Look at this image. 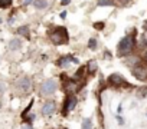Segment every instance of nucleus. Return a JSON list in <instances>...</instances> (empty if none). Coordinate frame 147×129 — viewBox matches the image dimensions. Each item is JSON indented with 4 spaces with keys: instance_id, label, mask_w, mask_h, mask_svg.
<instances>
[{
    "instance_id": "nucleus-1",
    "label": "nucleus",
    "mask_w": 147,
    "mask_h": 129,
    "mask_svg": "<svg viewBox=\"0 0 147 129\" xmlns=\"http://www.w3.org/2000/svg\"><path fill=\"white\" fill-rule=\"evenodd\" d=\"M51 40L55 43V45H62V43H66L68 40V32L65 27H58L52 35H51Z\"/></svg>"
},
{
    "instance_id": "nucleus-2",
    "label": "nucleus",
    "mask_w": 147,
    "mask_h": 129,
    "mask_svg": "<svg viewBox=\"0 0 147 129\" xmlns=\"http://www.w3.org/2000/svg\"><path fill=\"white\" fill-rule=\"evenodd\" d=\"M133 47H134V37L133 36H125L118 45V53L120 55H127L133 50Z\"/></svg>"
},
{
    "instance_id": "nucleus-3",
    "label": "nucleus",
    "mask_w": 147,
    "mask_h": 129,
    "mask_svg": "<svg viewBox=\"0 0 147 129\" xmlns=\"http://www.w3.org/2000/svg\"><path fill=\"white\" fill-rule=\"evenodd\" d=\"M55 90H56V82L52 80V79L45 80V82L42 83V86H40V93H42V95H51V93H53Z\"/></svg>"
},
{
    "instance_id": "nucleus-4",
    "label": "nucleus",
    "mask_w": 147,
    "mask_h": 129,
    "mask_svg": "<svg viewBox=\"0 0 147 129\" xmlns=\"http://www.w3.org/2000/svg\"><path fill=\"white\" fill-rule=\"evenodd\" d=\"M108 80H110V83L114 85V86H123V85H127L125 79H124L120 73H114V75H111Z\"/></svg>"
},
{
    "instance_id": "nucleus-5",
    "label": "nucleus",
    "mask_w": 147,
    "mask_h": 129,
    "mask_svg": "<svg viewBox=\"0 0 147 129\" xmlns=\"http://www.w3.org/2000/svg\"><path fill=\"white\" fill-rule=\"evenodd\" d=\"M18 88L22 90V92H28L30 90L32 85H30V79L29 78H22L19 82H18Z\"/></svg>"
},
{
    "instance_id": "nucleus-6",
    "label": "nucleus",
    "mask_w": 147,
    "mask_h": 129,
    "mask_svg": "<svg viewBox=\"0 0 147 129\" xmlns=\"http://www.w3.org/2000/svg\"><path fill=\"white\" fill-rule=\"evenodd\" d=\"M55 109H56V103L55 102H46L43 105V108H42V113L49 116V115H52L55 112Z\"/></svg>"
},
{
    "instance_id": "nucleus-7",
    "label": "nucleus",
    "mask_w": 147,
    "mask_h": 129,
    "mask_svg": "<svg viewBox=\"0 0 147 129\" xmlns=\"http://www.w3.org/2000/svg\"><path fill=\"white\" fill-rule=\"evenodd\" d=\"M71 63H77V59L75 57H71V56H65V57H61L58 64L61 68H68Z\"/></svg>"
},
{
    "instance_id": "nucleus-8",
    "label": "nucleus",
    "mask_w": 147,
    "mask_h": 129,
    "mask_svg": "<svg viewBox=\"0 0 147 129\" xmlns=\"http://www.w3.org/2000/svg\"><path fill=\"white\" fill-rule=\"evenodd\" d=\"M78 83L75 82V80H68V83H66V86H65V90L69 93V95H72L74 92H77L78 90Z\"/></svg>"
},
{
    "instance_id": "nucleus-9",
    "label": "nucleus",
    "mask_w": 147,
    "mask_h": 129,
    "mask_svg": "<svg viewBox=\"0 0 147 129\" xmlns=\"http://www.w3.org/2000/svg\"><path fill=\"white\" fill-rule=\"evenodd\" d=\"M134 76H136L137 79H140V80H144V79L147 78V72H146L144 68H136V69H134Z\"/></svg>"
},
{
    "instance_id": "nucleus-10",
    "label": "nucleus",
    "mask_w": 147,
    "mask_h": 129,
    "mask_svg": "<svg viewBox=\"0 0 147 129\" xmlns=\"http://www.w3.org/2000/svg\"><path fill=\"white\" fill-rule=\"evenodd\" d=\"M75 105H77V98L75 96H69L66 103H65V109L66 110H72L74 108H75Z\"/></svg>"
},
{
    "instance_id": "nucleus-11",
    "label": "nucleus",
    "mask_w": 147,
    "mask_h": 129,
    "mask_svg": "<svg viewBox=\"0 0 147 129\" xmlns=\"http://www.w3.org/2000/svg\"><path fill=\"white\" fill-rule=\"evenodd\" d=\"M20 46H22V42H20L19 39H13V40L10 42V45H9L10 50H18Z\"/></svg>"
},
{
    "instance_id": "nucleus-12",
    "label": "nucleus",
    "mask_w": 147,
    "mask_h": 129,
    "mask_svg": "<svg viewBox=\"0 0 147 129\" xmlns=\"http://www.w3.org/2000/svg\"><path fill=\"white\" fill-rule=\"evenodd\" d=\"M46 6H48L46 0H35V7L36 9H45Z\"/></svg>"
},
{
    "instance_id": "nucleus-13",
    "label": "nucleus",
    "mask_w": 147,
    "mask_h": 129,
    "mask_svg": "<svg viewBox=\"0 0 147 129\" xmlns=\"http://www.w3.org/2000/svg\"><path fill=\"white\" fill-rule=\"evenodd\" d=\"M88 70H90V73H94V72L97 70V63H95V60H91V62L88 63Z\"/></svg>"
},
{
    "instance_id": "nucleus-14",
    "label": "nucleus",
    "mask_w": 147,
    "mask_h": 129,
    "mask_svg": "<svg viewBox=\"0 0 147 129\" xmlns=\"http://www.w3.org/2000/svg\"><path fill=\"white\" fill-rule=\"evenodd\" d=\"M18 33L22 35V36H25V37H28V36H29V29H28L26 26H23V27H20V29L18 30Z\"/></svg>"
},
{
    "instance_id": "nucleus-15",
    "label": "nucleus",
    "mask_w": 147,
    "mask_h": 129,
    "mask_svg": "<svg viewBox=\"0 0 147 129\" xmlns=\"http://www.w3.org/2000/svg\"><path fill=\"white\" fill-rule=\"evenodd\" d=\"M12 5V0H0V7L5 9V7H9Z\"/></svg>"
},
{
    "instance_id": "nucleus-16",
    "label": "nucleus",
    "mask_w": 147,
    "mask_h": 129,
    "mask_svg": "<svg viewBox=\"0 0 147 129\" xmlns=\"http://www.w3.org/2000/svg\"><path fill=\"white\" fill-rule=\"evenodd\" d=\"M82 129H91V119H84Z\"/></svg>"
},
{
    "instance_id": "nucleus-17",
    "label": "nucleus",
    "mask_w": 147,
    "mask_h": 129,
    "mask_svg": "<svg viewBox=\"0 0 147 129\" xmlns=\"http://www.w3.org/2000/svg\"><path fill=\"white\" fill-rule=\"evenodd\" d=\"M98 5H100V6H113L114 3L111 2V0H100Z\"/></svg>"
},
{
    "instance_id": "nucleus-18",
    "label": "nucleus",
    "mask_w": 147,
    "mask_h": 129,
    "mask_svg": "<svg viewBox=\"0 0 147 129\" xmlns=\"http://www.w3.org/2000/svg\"><path fill=\"white\" fill-rule=\"evenodd\" d=\"M84 72H85V68H80V69L77 70L75 79H78V78H84Z\"/></svg>"
},
{
    "instance_id": "nucleus-19",
    "label": "nucleus",
    "mask_w": 147,
    "mask_h": 129,
    "mask_svg": "<svg viewBox=\"0 0 147 129\" xmlns=\"http://www.w3.org/2000/svg\"><path fill=\"white\" fill-rule=\"evenodd\" d=\"M88 46H90L91 49H95V46H97V40H95V39H91V40L88 42Z\"/></svg>"
},
{
    "instance_id": "nucleus-20",
    "label": "nucleus",
    "mask_w": 147,
    "mask_h": 129,
    "mask_svg": "<svg viewBox=\"0 0 147 129\" xmlns=\"http://www.w3.org/2000/svg\"><path fill=\"white\" fill-rule=\"evenodd\" d=\"M94 26H95L97 29H102V27H104V23H95Z\"/></svg>"
},
{
    "instance_id": "nucleus-21",
    "label": "nucleus",
    "mask_w": 147,
    "mask_h": 129,
    "mask_svg": "<svg viewBox=\"0 0 147 129\" xmlns=\"http://www.w3.org/2000/svg\"><path fill=\"white\" fill-rule=\"evenodd\" d=\"M22 129H32V126H30V125H23Z\"/></svg>"
},
{
    "instance_id": "nucleus-22",
    "label": "nucleus",
    "mask_w": 147,
    "mask_h": 129,
    "mask_svg": "<svg viewBox=\"0 0 147 129\" xmlns=\"http://www.w3.org/2000/svg\"><path fill=\"white\" fill-rule=\"evenodd\" d=\"M69 2H71V0H62V5H63V6H66Z\"/></svg>"
},
{
    "instance_id": "nucleus-23",
    "label": "nucleus",
    "mask_w": 147,
    "mask_h": 129,
    "mask_svg": "<svg viewBox=\"0 0 147 129\" xmlns=\"http://www.w3.org/2000/svg\"><path fill=\"white\" fill-rule=\"evenodd\" d=\"M23 2H25V5H29V3L32 2V0H23Z\"/></svg>"
}]
</instances>
